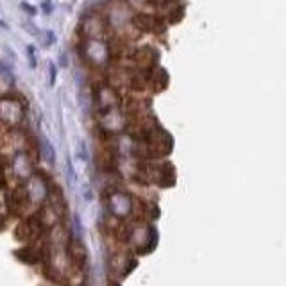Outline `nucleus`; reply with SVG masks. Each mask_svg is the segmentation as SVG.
<instances>
[{"instance_id": "obj_1", "label": "nucleus", "mask_w": 286, "mask_h": 286, "mask_svg": "<svg viewBox=\"0 0 286 286\" xmlns=\"http://www.w3.org/2000/svg\"><path fill=\"white\" fill-rule=\"evenodd\" d=\"M29 58H31V66H36V56H34V52H32L31 46H29Z\"/></svg>"}]
</instances>
